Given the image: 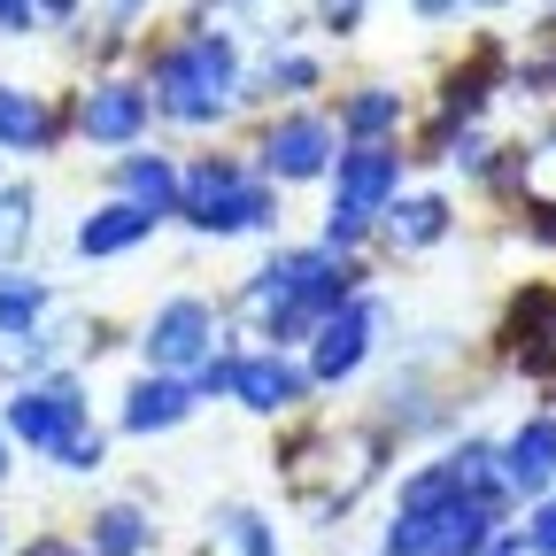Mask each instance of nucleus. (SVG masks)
<instances>
[{"mask_svg":"<svg viewBox=\"0 0 556 556\" xmlns=\"http://www.w3.org/2000/svg\"><path fill=\"white\" fill-rule=\"evenodd\" d=\"M148 101L170 116V124H225V109L240 101V47L225 31H178L163 54H155V78H148Z\"/></svg>","mask_w":556,"mask_h":556,"instance_id":"obj_1","label":"nucleus"},{"mask_svg":"<svg viewBox=\"0 0 556 556\" xmlns=\"http://www.w3.org/2000/svg\"><path fill=\"white\" fill-rule=\"evenodd\" d=\"M379 456H387V433H364V426L317 433L309 448L287 456V495L302 503L309 526H332V518L356 510V495L379 479Z\"/></svg>","mask_w":556,"mask_h":556,"instance_id":"obj_2","label":"nucleus"},{"mask_svg":"<svg viewBox=\"0 0 556 556\" xmlns=\"http://www.w3.org/2000/svg\"><path fill=\"white\" fill-rule=\"evenodd\" d=\"M178 217L208 240H232V232H270L278 225V186L255 178L240 155H201L178 186Z\"/></svg>","mask_w":556,"mask_h":556,"instance_id":"obj_3","label":"nucleus"},{"mask_svg":"<svg viewBox=\"0 0 556 556\" xmlns=\"http://www.w3.org/2000/svg\"><path fill=\"white\" fill-rule=\"evenodd\" d=\"M9 441H24V448H39V456H54L62 441H78L86 433V379H70V371H39V379H24L16 394H9Z\"/></svg>","mask_w":556,"mask_h":556,"instance_id":"obj_4","label":"nucleus"},{"mask_svg":"<svg viewBox=\"0 0 556 556\" xmlns=\"http://www.w3.org/2000/svg\"><path fill=\"white\" fill-rule=\"evenodd\" d=\"M217 348H225V317L208 309L201 294H170V302L148 317L139 356H148V371H163V379H193Z\"/></svg>","mask_w":556,"mask_h":556,"instance_id":"obj_5","label":"nucleus"},{"mask_svg":"<svg viewBox=\"0 0 556 556\" xmlns=\"http://www.w3.org/2000/svg\"><path fill=\"white\" fill-rule=\"evenodd\" d=\"M332 155H340L332 124L309 116V109H294V116L263 124V139H255V178H270V186H309V178L332 170Z\"/></svg>","mask_w":556,"mask_h":556,"instance_id":"obj_6","label":"nucleus"},{"mask_svg":"<svg viewBox=\"0 0 556 556\" xmlns=\"http://www.w3.org/2000/svg\"><path fill=\"white\" fill-rule=\"evenodd\" d=\"M402 148L394 139H364V148H348V155H332V208L340 217H364V225H379L387 217V201L402 193Z\"/></svg>","mask_w":556,"mask_h":556,"instance_id":"obj_7","label":"nucleus"},{"mask_svg":"<svg viewBox=\"0 0 556 556\" xmlns=\"http://www.w3.org/2000/svg\"><path fill=\"white\" fill-rule=\"evenodd\" d=\"M387 332V309L371 302V294H356V302H340L325 325H317V340H309V387H340V379H356L364 364H371V340Z\"/></svg>","mask_w":556,"mask_h":556,"instance_id":"obj_8","label":"nucleus"},{"mask_svg":"<svg viewBox=\"0 0 556 556\" xmlns=\"http://www.w3.org/2000/svg\"><path fill=\"white\" fill-rule=\"evenodd\" d=\"M232 402L255 409V417H287V409L309 402V364L278 356V348H255V356H240V371H232Z\"/></svg>","mask_w":556,"mask_h":556,"instance_id":"obj_9","label":"nucleus"},{"mask_svg":"<svg viewBox=\"0 0 556 556\" xmlns=\"http://www.w3.org/2000/svg\"><path fill=\"white\" fill-rule=\"evenodd\" d=\"M148 116H155V101H148V86H131V78H101L78 101V131L93 139V148H131V139L148 131Z\"/></svg>","mask_w":556,"mask_h":556,"instance_id":"obj_10","label":"nucleus"},{"mask_svg":"<svg viewBox=\"0 0 556 556\" xmlns=\"http://www.w3.org/2000/svg\"><path fill=\"white\" fill-rule=\"evenodd\" d=\"M495 471H503V495L548 503V486H556V417H526V426L495 448Z\"/></svg>","mask_w":556,"mask_h":556,"instance_id":"obj_11","label":"nucleus"},{"mask_svg":"<svg viewBox=\"0 0 556 556\" xmlns=\"http://www.w3.org/2000/svg\"><path fill=\"white\" fill-rule=\"evenodd\" d=\"M193 379H163V371H148V379H131V394H124V433H178L186 417H193Z\"/></svg>","mask_w":556,"mask_h":556,"instance_id":"obj_12","label":"nucleus"},{"mask_svg":"<svg viewBox=\"0 0 556 556\" xmlns=\"http://www.w3.org/2000/svg\"><path fill=\"white\" fill-rule=\"evenodd\" d=\"M178 186H186L178 155H124V163H116V201L148 208L155 225H163V217H178Z\"/></svg>","mask_w":556,"mask_h":556,"instance_id":"obj_13","label":"nucleus"},{"mask_svg":"<svg viewBox=\"0 0 556 556\" xmlns=\"http://www.w3.org/2000/svg\"><path fill=\"white\" fill-rule=\"evenodd\" d=\"M448 225H456V208H448L441 193H409V201L394 193V201H387V217H379V232H387L402 255H417V248H441V240H448Z\"/></svg>","mask_w":556,"mask_h":556,"instance_id":"obj_14","label":"nucleus"},{"mask_svg":"<svg viewBox=\"0 0 556 556\" xmlns=\"http://www.w3.org/2000/svg\"><path fill=\"white\" fill-rule=\"evenodd\" d=\"M148 232H155V217H148V208H131V201H101L93 217L78 225V255L109 263V255H131Z\"/></svg>","mask_w":556,"mask_h":556,"instance_id":"obj_15","label":"nucleus"},{"mask_svg":"<svg viewBox=\"0 0 556 556\" xmlns=\"http://www.w3.org/2000/svg\"><path fill=\"white\" fill-rule=\"evenodd\" d=\"M155 548V518L139 503H109L93 510V533H86V556H148Z\"/></svg>","mask_w":556,"mask_h":556,"instance_id":"obj_16","label":"nucleus"},{"mask_svg":"<svg viewBox=\"0 0 556 556\" xmlns=\"http://www.w3.org/2000/svg\"><path fill=\"white\" fill-rule=\"evenodd\" d=\"M510 332H518V364H526L533 379H548V387H556V294H533V302H518Z\"/></svg>","mask_w":556,"mask_h":556,"instance_id":"obj_17","label":"nucleus"},{"mask_svg":"<svg viewBox=\"0 0 556 556\" xmlns=\"http://www.w3.org/2000/svg\"><path fill=\"white\" fill-rule=\"evenodd\" d=\"M387 131H402V93H394V86H364V93L340 101V139H348V148L387 139Z\"/></svg>","mask_w":556,"mask_h":556,"instance_id":"obj_18","label":"nucleus"},{"mask_svg":"<svg viewBox=\"0 0 556 556\" xmlns=\"http://www.w3.org/2000/svg\"><path fill=\"white\" fill-rule=\"evenodd\" d=\"M47 309H54V287H47V278L16 270V263L0 270V332H39Z\"/></svg>","mask_w":556,"mask_h":556,"instance_id":"obj_19","label":"nucleus"},{"mask_svg":"<svg viewBox=\"0 0 556 556\" xmlns=\"http://www.w3.org/2000/svg\"><path fill=\"white\" fill-rule=\"evenodd\" d=\"M47 139H54L47 101H39V93H24V86H0V148L31 155V148H47Z\"/></svg>","mask_w":556,"mask_h":556,"instance_id":"obj_20","label":"nucleus"},{"mask_svg":"<svg viewBox=\"0 0 556 556\" xmlns=\"http://www.w3.org/2000/svg\"><path fill=\"white\" fill-rule=\"evenodd\" d=\"M31 225H39V193L31 186H0V270L31 248Z\"/></svg>","mask_w":556,"mask_h":556,"instance_id":"obj_21","label":"nucleus"},{"mask_svg":"<svg viewBox=\"0 0 556 556\" xmlns=\"http://www.w3.org/2000/svg\"><path fill=\"white\" fill-rule=\"evenodd\" d=\"M217 533H225L240 556H287V548H278V526H270L263 510H248V503H232V510L217 518Z\"/></svg>","mask_w":556,"mask_h":556,"instance_id":"obj_22","label":"nucleus"},{"mask_svg":"<svg viewBox=\"0 0 556 556\" xmlns=\"http://www.w3.org/2000/svg\"><path fill=\"white\" fill-rule=\"evenodd\" d=\"M309 9H317V24H325L332 39H356L364 16H371V0H309Z\"/></svg>","mask_w":556,"mask_h":556,"instance_id":"obj_23","label":"nucleus"},{"mask_svg":"<svg viewBox=\"0 0 556 556\" xmlns=\"http://www.w3.org/2000/svg\"><path fill=\"white\" fill-rule=\"evenodd\" d=\"M364 240H371V225H364V217H340V208H332V217H325V240H317V248H325V255H356Z\"/></svg>","mask_w":556,"mask_h":556,"instance_id":"obj_24","label":"nucleus"},{"mask_svg":"<svg viewBox=\"0 0 556 556\" xmlns=\"http://www.w3.org/2000/svg\"><path fill=\"white\" fill-rule=\"evenodd\" d=\"M101 456H109V441H101V433H78V441H62V448H54V464H62V471H101Z\"/></svg>","mask_w":556,"mask_h":556,"instance_id":"obj_25","label":"nucleus"},{"mask_svg":"<svg viewBox=\"0 0 556 556\" xmlns=\"http://www.w3.org/2000/svg\"><path fill=\"white\" fill-rule=\"evenodd\" d=\"M526 548H533V556H556V503H541V510L526 518Z\"/></svg>","mask_w":556,"mask_h":556,"instance_id":"obj_26","label":"nucleus"},{"mask_svg":"<svg viewBox=\"0 0 556 556\" xmlns=\"http://www.w3.org/2000/svg\"><path fill=\"white\" fill-rule=\"evenodd\" d=\"M0 31H9V39H31V0H0Z\"/></svg>","mask_w":556,"mask_h":556,"instance_id":"obj_27","label":"nucleus"},{"mask_svg":"<svg viewBox=\"0 0 556 556\" xmlns=\"http://www.w3.org/2000/svg\"><path fill=\"white\" fill-rule=\"evenodd\" d=\"M139 9H148V0H109V31H131V24H139Z\"/></svg>","mask_w":556,"mask_h":556,"instance_id":"obj_28","label":"nucleus"},{"mask_svg":"<svg viewBox=\"0 0 556 556\" xmlns=\"http://www.w3.org/2000/svg\"><path fill=\"white\" fill-rule=\"evenodd\" d=\"M31 16H54V24H70V16H78V0H31Z\"/></svg>","mask_w":556,"mask_h":556,"instance_id":"obj_29","label":"nucleus"},{"mask_svg":"<svg viewBox=\"0 0 556 556\" xmlns=\"http://www.w3.org/2000/svg\"><path fill=\"white\" fill-rule=\"evenodd\" d=\"M409 9L426 16V24H441V16H456V0H409Z\"/></svg>","mask_w":556,"mask_h":556,"instance_id":"obj_30","label":"nucleus"},{"mask_svg":"<svg viewBox=\"0 0 556 556\" xmlns=\"http://www.w3.org/2000/svg\"><path fill=\"white\" fill-rule=\"evenodd\" d=\"M486 556H518V541H495V548H486Z\"/></svg>","mask_w":556,"mask_h":556,"instance_id":"obj_31","label":"nucleus"},{"mask_svg":"<svg viewBox=\"0 0 556 556\" xmlns=\"http://www.w3.org/2000/svg\"><path fill=\"white\" fill-rule=\"evenodd\" d=\"M456 9H503V0H456Z\"/></svg>","mask_w":556,"mask_h":556,"instance_id":"obj_32","label":"nucleus"},{"mask_svg":"<svg viewBox=\"0 0 556 556\" xmlns=\"http://www.w3.org/2000/svg\"><path fill=\"white\" fill-rule=\"evenodd\" d=\"M0 479H9V433H0Z\"/></svg>","mask_w":556,"mask_h":556,"instance_id":"obj_33","label":"nucleus"}]
</instances>
